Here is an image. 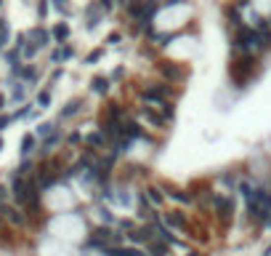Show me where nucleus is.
<instances>
[{
  "label": "nucleus",
  "instance_id": "obj_1",
  "mask_svg": "<svg viewBox=\"0 0 271 256\" xmlns=\"http://www.w3.org/2000/svg\"><path fill=\"white\" fill-rule=\"evenodd\" d=\"M258 48V32L255 27H240L234 32V40H231V51H234L237 56L242 54H253Z\"/></svg>",
  "mask_w": 271,
  "mask_h": 256
},
{
  "label": "nucleus",
  "instance_id": "obj_2",
  "mask_svg": "<svg viewBox=\"0 0 271 256\" xmlns=\"http://www.w3.org/2000/svg\"><path fill=\"white\" fill-rule=\"evenodd\" d=\"M176 91L170 88L168 83H151V85H147V88L141 91V99L147 102V104H157V107H160V104H165L168 99H176Z\"/></svg>",
  "mask_w": 271,
  "mask_h": 256
},
{
  "label": "nucleus",
  "instance_id": "obj_3",
  "mask_svg": "<svg viewBox=\"0 0 271 256\" xmlns=\"http://www.w3.org/2000/svg\"><path fill=\"white\" fill-rule=\"evenodd\" d=\"M115 240H120V235L112 232V227H96L93 232H90V238H88L85 246H88V248H98V251H107Z\"/></svg>",
  "mask_w": 271,
  "mask_h": 256
},
{
  "label": "nucleus",
  "instance_id": "obj_4",
  "mask_svg": "<svg viewBox=\"0 0 271 256\" xmlns=\"http://www.w3.org/2000/svg\"><path fill=\"white\" fill-rule=\"evenodd\" d=\"M157 72H160L168 83H183L189 77V70L176 64V62H157Z\"/></svg>",
  "mask_w": 271,
  "mask_h": 256
},
{
  "label": "nucleus",
  "instance_id": "obj_5",
  "mask_svg": "<svg viewBox=\"0 0 271 256\" xmlns=\"http://www.w3.org/2000/svg\"><path fill=\"white\" fill-rule=\"evenodd\" d=\"M122 139L130 142V144H133L136 139H147L141 123H138V120H125V123H122Z\"/></svg>",
  "mask_w": 271,
  "mask_h": 256
},
{
  "label": "nucleus",
  "instance_id": "obj_6",
  "mask_svg": "<svg viewBox=\"0 0 271 256\" xmlns=\"http://www.w3.org/2000/svg\"><path fill=\"white\" fill-rule=\"evenodd\" d=\"M213 206L221 219H229V216H234V200L226 198V195H213Z\"/></svg>",
  "mask_w": 271,
  "mask_h": 256
},
{
  "label": "nucleus",
  "instance_id": "obj_7",
  "mask_svg": "<svg viewBox=\"0 0 271 256\" xmlns=\"http://www.w3.org/2000/svg\"><path fill=\"white\" fill-rule=\"evenodd\" d=\"M141 117L149 123L151 128H162L165 126V117L160 110H154V107H141Z\"/></svg>",
  "mask_w": 271,
  "mask_h": 256
},
{
  "label": "nucleus",
  "instance_id": "obj_8",
  "mask_svg": "<svg viewBox=\"0 0 271 256\" xmlns=\"http://www.w3.org/2000/svg\"><path fill=\"white\" fill-rule=\"evenodd\" d=\"M101 19H104V11L98 8V3H93V5L85 8V27H88V30H96Z\"/></svg>",
  "mask_w": 271,
  "mask_h": 256
},
{
  "label": "nucleus",
  "instance_id": "obj_9",
  "mask_svg": "<svg viewBox=\"0 0 271 256\" xmlns=\"http://www.w3.org/2000/svg\"><path fill=\"white\" fill-rule=\"evenodd\" d=\"M85 144H88L90 149H104V147L109 144V136L104 134L101 128H98V131H93V134H88V136H85Z\"/></svg>",
  "mask_w": 271,
  "mask_h": 256
},
{
  "label": "nucleus",
  "instance_id": "obj_10",
  "mask_svg": "<svg viewBox=\"0 0 271 256\" xmlns=\"http://www.w3.org/2000/svg\"><path fill=\"white\" fill-rule=\"evenodd\" d=\"M138 219L154 221V208H151V203H149V198L144 192H138Z\"/></svg>",
  "mask_w": 271,
  "mask_h": 256
},
{
  "label": "nucleus",
  "instance_id": "obj_11",
  "mask_svg": "<svg viewBox=\"0 0 271 256\" xmlns=\"http://www.w3.org/2000/svg\"><path fill=\"white\" fill-rule=\"evenodd\" d=\"M109 85H112V77H107V75H96L93 80H90V88H93V94H98V96H107Z\"/></svg>",
  "mask_w": 271,
  "mask_h": 256
},
{
  "label": "nucleus",
  "instance_id": "obj_12",
  "mask_svg": "<svg viewBox=\"0 0 271 256\" xmlns=\"http://www.w3.org/2000/svg\"><path fill=\"white\" fill-rule=\"evenodd\" d=\"M165 224H168V227H176V229H181V232L189 227L181 211H168V214H165Z\"/></svg>",
  "mask_w": 271,
  "mask_h": 256
},
{
  "label": "nucleus",
  "instance_id": "obj_13",
  "mask_svg": "<svg viewBox=\"0 0 271 256\" xmlns=\"http://www.w3.org/2000/svg\"><path fill=\"white\" fill-rule=\"evenodd\" d=\"M168 195H170L176 203H181V206H191V203H194V192H189V189H176V187H170Z\"/></svg>",
  "mask_w": 271,
  "mask_h": 256
},
{
  "label": "nucleus",
  "instance_id": "obj_14",
  "mask_svg": "<svg viewBox=\"0 0 271 256\" xmlns=\"http://www.w3.org/2000/svg\"><path fill=\"white\" fill-rule=\"evenodd\" d=\"M147 254H151V256H168V243L160 240V238L149 240L147 243Z\"/></svg>",
  "mask_w": 271,
  "mask_h": 256
},
{
  "label": "nucleus",
  "instance_id": "obj_15",
  "mask_svg": "<svg viewBox=\"0 0 271 256\" xmlns=\"http://www.w3.org/2000/svg\"><path fill=\"white\" fill-rule=\"evenodd\" d=\"M83 107H85V102H83V99H72V102L67 104V107L61 110V115H59V117H61V120H67V117H75Z\"/></svg>",
  "mask_w": 271,
  "mask_h": 256
},
{
  "label": "nucleus",
  "instance_id": "obj_16",
  "mask_svg": "<svg viewBox=\"0 0 271 256\" xmlns=\"http://www.w3.org/2000/svg\"><path fill=\"white\" fill-rule=\"evenodd\" d=\"M30 37L35 40L37 48H43V45H48L51 43V35H48V30H43V27H37V30H32L30 32Z\"/></svg>",
  "mask_w": 271,
  "mask_h": 256
},
{
  "label": "nucleus",
  "instance_id": "obj_17",
  "mask_svg": "<svg viewBox=\"0 0 271 256\" xmlns=\"http://www.w3.org/2000/svg\"><path fill=\"white\" fill-rule=\"evenodd\" d=\"M144 195L149 198L151 206H162V203H165V195H162L160 187H147V192H144Z\"/></svg>",
  "mask_w": 271,
  "mask_h": 256
},
{
  "label": "nucleus",
  "instance_id": "obj_18",
  "mask_svg": "<svg viewBox=\"0 0 271 256\" xmlns=\"http://www.w3.org/2000/svg\"><path fill=\"white\" fill-rule=\"evenodd\" d=\"M67 37H69V24L67 22L56 24V27H54V40L56 43H67Z\"/></svg>",
  "mask_w": 271,
  "mask_h": 256
},
{
  "label": "nucleus",
  "instance_id": "obj_19",
  "mask_svg": "<svg viewBox=\"0 0 271 256\" xmlns=\"http://www.w3.org/2000/svg\"><path fill=\"white\" fill-rule=\"evenodd\" d=\"M32 149H35V136L27 134V136L22 139V149H19V152H22V157H27V155L32 152Z\"/></svg>",
  "mask_w": 271,
  "mask_h": 256
},
{
  "label": "nucleus",
  "instance_id": "obj_20",
  "mask_svg": "<svg viewBox=\"0 0 271 256\" xmlns=\"http://www.w3.org/2000/svg\"><path fill=\"white\" fill-rule=\"evenodd\" d=\"M160 112H162V117H165V123H168V120H173V117H176V104H173V102H165V104H160Z\"/></svg>",
  "mask_w": 271,
  "mask_h": 256
},
{
  "label": "nucleus",
  "instance_id": "obj_21",
  "mask_svg": "<svg viewBox=\"0 0 271 256\" xmlns=\"http://www.w3.org/2000/svg\"><path fill=\"white\" fill-rule=\"evenodd\" d=\"M253 184H250V182H240V195H242V198L244 200H250V198H253Z\"/></svg>",
  "mask_w": 271,
  "mask_h": 256
},
{
  "label": "nucleus",
  "instance_id": "obj_22",
  "mask_svg": "<svg viewBox=\"0 0 271 256\" xmlns=\"http://www.w3.org/2000/svg\"><path fill=\"white\" fill-rule=\"evenodd\" d=\"M8 24H5V19H0V48H3L5 43H8Z\"/></svg>",
  "mask_w": 271,
  "mask_h": 256
},
{
  "label": "nucleus",
  "instance_id": "obj_23",
  "mask_svg": "<svg viewBox=\"0 0 271 256\" xmlns=\"http://www.w3.org/2000/svg\"><path fill=\"white\" fill-rule=\"evenodd\" d=\"M101 56H104V48H96V51H90V54L85 56V64H96V62H98V59H101Z\"/></svg>",
  "mask_w": 271,
  "mask_h": 256
},
{
  "label": "nucleus",
  "instance_id": "obj_24",
  "mask_svg": "<svg viewBox=\"0 0 271 256\" xmlns=\"http://www.w3.org/2000/svg\"><path fill=\"white\" fill-rule=\"evenodd\" d=\"M37 104H40V110H45L51 104V91H40L37 94Z\"/></svg>",
  "mask_w": 271,
  "mask_h": 256
},
{
  "label": "nucleus",
  "instance_id": "obj_25",
  "mask_svg": "<svg viewBox=\"0 0 271 256\" xmlns=\"http://www.w3.org/2000/svg\"><path fill=\"white\" fill-rule=\"evenodd\" d=\"M54 131V123H43V126H37V136H51Z\"/></svg>",
  "mask_w": 271,
  "mask_h": 256
},
{
  "label": "nucleus",
  "instance_id": "obj_26",
  "mask_svg": "<svg viewBox=\"0 0 271 256\" xmlns=\"http://www.w3.org/2000/svg\"><path fill=\"white\" fill-rule=\"evenodd\" d=\"M61 142V134H59V131H54V134L48 136V139H45V149H51V147H56V144Z\"/></svg>",
  "mask_w": 271,
  "mask_h": 256
},
{
  "label": "nucleus",
  "instance_id": "obj_27",
  "mask_svg": "<svg viewBox=\"0 0 271 256\" xmlns=\"http://www.w3.org/2000/svg\"><path fill=\"white\" fill-rule=\"evenodd\" d=\"M96 3H98V8H101L104 14H109V11L115 8V0H96Z\"/></svg>",
  "mask_w": 271,
  "mask_h": 256
},
{
  "label": "nucleus",
  "instance_id": "obj_28",
  "mask_svg": "<svg viewBox=\"0 0 271 256\" xmlns=\"http://www.w3.org/2000/svg\"><path fill=\"white\" fill-rule=\"evenodd\" d=\"M221 179H223V184H226L229 189H234V187H237V176H234V174H223Z\"/></svg>",
  "mask_w": 271,
  "mask_h": 256
},
{
  "label": "nucleus",
  "instance_id": "obj_29",
  "mask_svg": "<svg viewBox=\"0 0 271 256\" xmlns=\"http://www.w3.org/2000/svg\"><path fill=\"white\" fill-rule=\"evenodd\" d=\"M8 219L14 221V224H22V221H24V216L19 214V211H14V208H8Z\"/></svg>",
  "mask_w": 271,
  "mask_h": 256
},
{
  "label": "nucleus",
  "instance_id": "obj_30",
  "mask_svg": "<svg viewBox=\"0 0 271 256\" xmlns=\"http://www.w3.org/2000/svg\"><path fill=\"white\" fill-rule=\"evenodd\" d=\"M120 40H122V35H120V32H112V35L107 37V43H109V45H117Z\"/></svg>",
  "mask_w": 271,
  "mask_h": 256
},
{
  "label": "nucleus",
  "instance_id": "obj_31",
  "mask_svg": "<svg viewBox=\"0 0 271 256\" xmlns=\"http://www.w3.org/2000/svg\"><path fill=\"white\" fill-rule=\"evenodd\" d=\"M109 77H112V80H122V77H125V67H117Z\"/></svg>",
  "mask_w": 271,
  "mask_h": 256
},
{
  "label": "nucleus",
  "instance_id": "obj_32",
  "mask_svg": "<svg viewBox=\"0 0 271 256\" xmlns=\"http://www.w3.org/2000/svg\"><path fill=\"white\" fill-rule=\"evenodd\" d=\"M54 5L59 11H61V14H69V8H67V0H54Z\"/></svg>",
  "mask_w": 271,
  "mask_h": 256
},
{
  "label": "nucleus",
  "instance_id": "obj_33",
  "mask_svg": "<svg viewBox=\"0 0 271 256\" xmlns=\"http://www.w3.org/2000/svg\"><path fill=\"white\" fill-rule=\"evenodd\" d=\"M101 219L107 221V224H112V221H115V216H112V211H107V208H104V211H101Z\"/></svg>",
  "mask_w": 271,
  "mask_h": 256
},
{
  "label": "nucleus",
  "instance_id": "obj_34",
  "mask_svg": "<svg viewBox=\"0 0 271 256\" xmlns=\"http://www.w3.org/2000/svg\"><path fill=\"white\" fill-rule=\"evenodd\" d=\"M11 120H14V117H8V115H0V131H3L5 126H8Z\"/></svg>",
  "mask_w": 271,
  "mask_h": 256
},
{
  "label": "nucleus",
  "instance_id": "obj_35",
  "mask_svg": "<svg viewBox=\"0 0 271 256\" xmlns=\"http://www.w3.org/2000/svg\"><path fill=\"white\" fill-rule=\"evenodd\" d=\"M80 139H83V136L77 134V131H75V134H69V144H77V142H80Z\"/></svg>",
  "mask_w": 271,
  "mask_h": 256
},
{
  "label": "nucleus",
  "instance_id": "obj_36",
  "mask_svg": "<svg viewBox=\"0 0 271 256\" xmlns=\"http://www.w3.org/2000/svg\"><path fill=\"white\" fill-rule=\"evenodd\" d=\"M37 11H40V16H45V11H48V5H45V0H40V8H37Z\"/></svg>",
  "mask_w": 271,
  "mask_h": 256
},
{
  "label": "nucleus",
  "instance_id": "obj_37",
  "mask_svg": "<svg viewBox=\"0 0 271 256\" xmlns=\"http://www.w3.org/2000/svg\"><path fill=\"white\" fill-rule=\"evenodd\" d=\"M3 104H5V96H3V94H0V110H3Z\"/></svg>",
  "mask_w": 271,
  "mask_h": 256
},
{
  "label": "nucleus",
  "instance_id": "obj_38",
  "mask_svg": "<svg viewBox=\"0 0 271 256\" xmlns=\"http://www.w3.org/2000/svg\"><path fill=\"white\" fill-rule=\"evenodd\" d=\"M186 256H200V254H197V251H189V254H186Z\"/></svg>",
  "mask_w": 271,
  "mask_h": 256
},
{
  "label": "nucleus",
  "instance_id": "obj_39",
  "mask_svg": "<svg viewBox=\"0 0 271 256\" xmlns=\"http://www.w3.org/2000/svg\"><path fill=\"white\" fill-rule=\"evenodd\" d=\"M0 149H3V139H0Z\"/></svg>",
  "mask_w": 271,
  "mask_h": 256
},
{
  "label": "nucleus",
  "instance_id": "obj_40",
  "mask_svg": "<svg viewBox=\"0 0 271 256\" xmlns=\"http://www.w3.org/2000/svg\"><path fill=\"white\" fill-rule=\"evenodd\" d=\"M269 227H271V219H269Z\"/></svg>",
  "mask_w": 271,
  "mask_h": 256
}]
</instances>
